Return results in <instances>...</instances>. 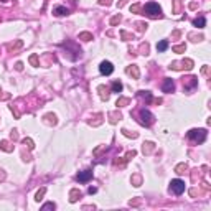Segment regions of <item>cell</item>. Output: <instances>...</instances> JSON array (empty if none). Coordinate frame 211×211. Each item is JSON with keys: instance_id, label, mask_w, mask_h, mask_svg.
<instances>
[{"instance_id": "cell-1", "label": "cell", "mask_w": 211, "mask_h": 211, "mask_svg": "<svg viewBox=\"0 0 211 211\" xmlns=\"http://www.w3.org/2000/svg\"><path fill=\"white\" fill-rule=\"evenodd\" d=\"M59 48L65 50V56H68L69 61H78L81 56H83V50L79 48V45L76 41L66 40L63 43H59Z\"/></svg>"}, {"instance_id": "cell-2", "label": "cell", "mask_w": 211, "mask_h": 211, "mask_svg": "<svg viewBox=\"0 0 211 211\" xmlns=\"http://www.w3.org/2000/svg\"><path fill=\"white\" fill-rule=\"evenodd\" d=\"M206 137H208V131L206 129H191V131L186 132V139L190 140L191 143H203L206 140Z\"/></svg>"}, {"instance_id": "cell-3", "label": "cell", "mask_w": 211, "mask_h": 211, "mask_svg": "<svg viewBox=\"0 0 211 211\" xmlns=\"http://www.w3.org/2000/svg\"><path fill=\"white\" fill-rule=\"evenodd\" d=\"M142 13L150 18H160L162 17V7L158 5L157 2H147L145 5L142 7Z\"/></svg>"}, {"instance_id": "cell-4", "label": "cell", "mask_w": 211, "mask_h": 211, "mask_svg": "<svg viewBox=\"0 0 211 211\" xmlns=\"http://www.w3.org/2000/svg\"><path fill=\"white\" fill-rule=\"evenodd\" d=\"M139 119H140V124L145 125V127H150V125L155 122V115L149 111V109H140L139 111Z\"/></svg>"}, {"instance_id": "cell-5", "label": "cell", "mask_w": 211, "mask_h": 211, "mask_svg": "<svg viewBox=\"0 0 211 211\" xmlns=\"http://www.w3.org/2000/svg\"><path fill=\"white\" fill-rule=\"evenodd\" d=\"M185 188H186V185L181 178H173V180L170 181V186H168L170 193H173V195H177V196H180L181 193L185 191Z\"/></svg>"}, {"instance_id": "cell-6", "label": "cell", "mask_w": 211, "mask_h": 211, "mask_svg": "<svg viewBox=\"0 0 211 211\" xmlns=\"http://www.w3.org/2000/svg\"><path fill=\"white\" fill-rule=\"evenodd\" d=\"M196 86H198V78L196 76H190V78H185L183 79V89L185 93H193V91L196 89Z\"/></svg>"}, {"instance_id": "cell-7", "label": "cell", "mask_w": 211, "mask_h": 211, "mask_svg": "<svg viewBox=\"0 0 211 211\" xmlns=\"http://www.w3.org/2000/svg\"><path fill=\"white\" fill-rule=\"evenodd\" d=\"M93 177H94L93 170H91V168H86V170L79 172V173L76 175V180H78L79 183H87V181L93 180Z\"/></svg>"}, {"instance_id": "cell-8", "label": "cell", "mask_w": 211, "mask_h": 211, "mask_svg": "<svg viewBox=\"0 0 211 211\" xmlns=\"http://www.w3.org/2000/svg\"><path fill=\"white\" fill-rule=\"evenodd\" d=\"M99 73L102 76H111L112 73H114V65H112L111 61H102L99 65Z\"/></svg>"}, {"instance_id": "cell-9", "label": "cell", "mask_w": 211, "mask_h": 211, "mask_svg": "<svg viewBox=\"0 0 211 211\" xmlns=\"http://www.w3.org/2000/svg\"><path fill=\"white\" fill-rule=\"evenodd\" d=\"M162 91H163V93H173V91H175L173 79H172V78H165L163 84H162Z\"/></svg>"}, {"instance_id": "cell-10", "label": "cell", "mask_w": 211, "mask_h": 211, "mask_svg": "<svg viewBox=\"0 0 211 211\" xmlns=\"http://www.w3.org/2000/svg\"><path fill=\"white\" fill-rule=\"evenodd\" d=\"M53 15H56V17H66V15H69V10L66 8V7H63V5H56L55 8H53Z\"/></svg>"}, {"instance_id": "cell-11", "label": "cell", "mask_w": 211, "mask_h": 211, "mask_svg": "<svg viewBox=\"0 0 211 211\" xmlns=\"http://www.w3.org/2000/svg\"><path fill=\"white\" fill-rule=\"evenodd\" d=\"M139 97L145 101V106H149L150 102H152V99H153L150 91H139Z\"/></svg>"}, {"instance_id": "cell-12", "label": "cell", "mask_w": 211, "mask_h": 211, "mask_svg": "<svg viewBox=\"0 0 211 211\" xmlns=\"http://www.w3.org/2000/svg\"><path fill=\"white\" fill-rule=\"evenodd\" d=\"M122 89H124V86H122V83L121 81H112V84H111V93H122Z\"/></svg>"}, {"instance_id": "cell-13", "label": "cell", "mask_w": 211, "mask_h": 211, "mask_svg": "<svg viewBox=\"0 0 211 211\" xmlns=\"http://www.w3.org/2000/svg\"><path fill=\"white\" fill-rule=\"evenodd\" d=\"M168 46H170V45H168V40H162V41H158V43H157V51L158 53H163V51L168 50Z\"/></svg>"}, {"instance_id": "cell-14", "label": "cell", "mask_w": 211, "mask_h": 211, "mask_svg": "<svg viewBox=\"0 0 211 211\" xmlns=\"http://www.w3.org/2000/svg\"><path fill=\"white\" fill-rule=\"evenodd\" d=\"M193 25H195L196 28H205L206 27V18L205 17H198V18L193 20Z\"/></svg>"}, {"instance_id": "cell-15", "label": "cell", "mask_w": 211, "mask_h": 211, "mask_svg": "<svg viewBox=\"0 0 211 211\" xmlns=\"http://www.w3.org/2000/svg\"><path fill=\"white\" fill-rule=\"evenodd\" d=\"M78 198H81V191H78V190H71V193H69V201L76 203Z\"/></svg>"}, {"instance_id": "cell-16", "label": "cell", "mask_w": 211, "mask_h": 211, "mask_svg": "<svg viewBox=\"0 0 211 211\" xmlns=\"http://www.w3.org/2000/svg\"><path fill=\"white\" fill-rule=\"evenodd\" d=\"M127 73H129V74H132L134 76V78H139V68H137V66L135 65H132V66H129V68H127Z\"/></svg>"}, {"instance_id": "cell-17", "label": "cell", "mask_w": 211, "mask_h": 211, "mask_svg": "<svg viewBox=\"0 0 211 211\" xmlns=\"http://www.w3.org/2000/svg\"><path fill=\"white\" fill-rule=\"evenodd\" d=\"M79 40L89 41V40H93V35H91L89 31H83V33H79Z\"/></svg>"}, {"instance_id": "cell-18", "label": "cell", "mask_w": 211, "mask_h": 211, "mask_svg": "<svg viewBox=\"0 0 211 211\" xmlns=\"http://www.w3.org/2000/svg\"><path fill=\"white\" fill-rule=\"evenodd\" d=\"M153 149H155V145H153L152 142H145V143H143V153H150Z\"/></svg>"}, {"instance_id": "cell-19", "label": "cell", "mask_w": 211, "mask_h": 211, "mask_svg": "<svg viewBox=\"0 0 211 211\" xmlns=\"http://www.w3.org/2000/svg\"><path fill=\"white\" fill-rule=\"evenodd\" d=\"M45 193H46V188L38 190V193L35 195V200H36V201H41V200H43V196H45Z\"/></svg>"}, {"instance_id": "cell-20", "label": "cell", "mask_w": 211, "mask_h": 211, "mask_svg": "<svg viewBox=\"0 0 211 211\" xmlns=\"http://www.w3.org/2000/svg\"><path fill=\"white\" fill-rule=\"evenodd\" d=\"M125 104H129V99H127V97H121V99L117 101V104H115V106H117V107H124Z\"/></svg>"}, {"instance_id": "cell-21", "label": "cell", "mask_w": 211, "mask_h": 211, "mask_svg": "<svg viewBox=\"0 0 211 211\" xmlns=\"http://www.w3.org/2000/svg\"><path fill=\"white\" fill-rule=\"evenodd\" d=\"M56 208V205H55V203H53V201H50V203H45V205L43 206H41V209H55Z\"/></svg>"}, {"instance_id": "cell-22", "label": "cell", "mask_w": 211, "mask_h": 211, "mask_svg": "<svg viewBox=\"0 0 211 211\" xmlns=\"http://www.w3.org/2000/svg\"><path fill=\"white\" fill-rule=\"evenodd\" d=\"M177 173H185V170H186V163H180V165H177Z\"/></svg>"}, {"instance_id": "cell-23", "label": "cell", "mask_w": 211, "mask_h": 211, "mask_svg": "<svg viewBox=\"0 0 211 211\" xmlns=\"http://www.w3.org/2000/svg\"><path fill=\"white\" fill-rule=\"evenodd\" d=\"M0 147H2V149L5 150V152H10V150H12V147H8V142H7V140L0 142Z\"/></svg>"}, {"instance_id": "cell-24", "label": "cell", "mask_w": 211, "mask_h": 211, "mask_svg": "<svg viewBox=\"0 0 211 211\" xmlns=\"http://www.w3.org/2000/svg\"><path fill=\"white\" fill-rule=\"evenodd\" d=\"M185 50H186L185 45H180V46H175L173 48V51H177V53H181V51H185Z\"/></svg>"}, {"instance_id": "cell-25", "label": "cell", "mask_w": 211, "mask_h": 211, "mask_svg": "<svg viewBox=\"0 0 211 211\" xmlns=\"http://www.w3.org/2000/svg\"><path fill=\"white\" fill-rule=\"evenodd\" d=\"M30 63H31V65H35V66H38V56L33 55V56L30 58Z\"/></svg>"}, {"instance_id": "cell-26", "label": "cell", "mask_w": 211, "mask_h": 211, "mask_svg": "<svg viewBox=\"0 0 211 211\" xmlns=\"http://www.w3.org/2000/svg\"><path fill=\"white\" fill-rule=\"evenodd\" d=\"M23 143H25V145H28V149H33V142H31V140L30 139H25V140H23Z\"/></svg>"}, {"instance_id": "cell-27", "label": "cell", "mask_w": 211, "mask_h": 211, "mask_svg": "<svg viewBox=\"0 0 211 211\" xmlns=\"http://www.w3.org/2000/svg\"><path fill=\"white\" fill-rule=\"evenodd\" d=\"M96 191H97V188H96V186H89V188H87V193H89V195H94Z\"/></svg>"}, {"instance_id": "cell-28", "label": "cell", "mask_w": 211, "mask_h": 211, "mask_svg": "<svg viewBox=\"0 0 211 211\" xmlns=\"http://www.w3.org/2000/svg\"><path fill=\"white\" fill-rule=\"evenodd\" d=\"M117 22H121V15H117V17H114V18H112V20H111V23H112V25H115V23H117Z\"/></svg>"}, {"instance_id": "cell-29", "label": "cell", "mask_w": 211, "mask_h": 211, "mask_svg": "<svg viewBox=\"0 0 211 211\" xmlns=\"http://www.w3.org/2000/svg\"><path fill=\"white\" fill-rule=\"evenodd\" d=\"M140 8H142L140 5H132V7H131V12H139Z\"/></svg>"}, {"instance_id": "cell-30", "label": "cell", "mask_w": 211, "mask_h": 211, "mask_svg": "<svg viewBox=\"0 0 211 211\" xmlns=\"http://www.w3.org/2000/svg\"><path fill=\"white\" fill-rule=\"evenodd\" d=\"M122 132H124V135H127V137H137V134H131L129 131H125V129H124Z\"/></svg>"}, {"instance_id": "cell-31", "label": "cell", "mask_w": 211, "mask_h": 211, "mask_svg": "<svg viewBox=\"0 0 211 211\" xmlns=\"http://www.w3.org/2000/svg\"><path fill=\"white\" fill-rule=\"evenodd\" d=\"M131 157H135V150L129 152V153H127V157H125V160H131Z\"/></svg>"}, {"instance_id": "cell-32", "label": "cell", "mask_w": 211, "mask_h": 211, "mask_svg": "<svg viewBox=\"0 0 211 211\" xmlns=\"http://www.w3.org/2000/svg\"><path fill=\"white\" fill-rule=\"evenodd\" d=\"M17 69H18V71H22V69H23V65H22V63H17Z\"/></svg>"}]
</instances>
